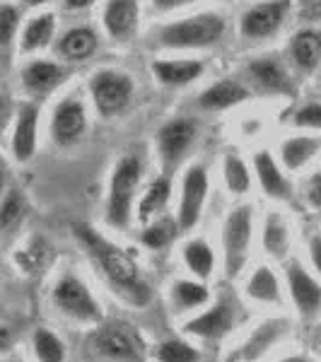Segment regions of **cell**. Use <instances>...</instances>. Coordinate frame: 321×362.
I'll use <instances>...</instances> for the list:
<instances>
[{
	"label": "cell",
	"instance_id": "1",
	"mask_svg": "<svg viewBox=\"0 0 321 362\" xmlns=\"http://www.w3.org/2000/svg\"><path fill=\"white\" fill-rule=\"evenodd\" d=\"M73 230L75 237L90 251L95 264L102 268L104 278L112 283V288L119 290L133 305H145L150 300V288L143 280V276H140V266L126 249L109 242L107 237H102L97 230H92L87 225H75Z\"/></svg>",
	"mask_w": 321,
	"mask_h": 362
},
{
	"label": "cell",
	"instance_id": "4",
	"mask_svg": "<svg viewBox=\"0 0 321 362\" xmlns=\"http://www.w3.org/2000/svg\"><path fill=\"white\" fill-rule=\"evenodd\" d=\"M254 242V210L252 206H235L227 213L223 225L225 273L227 278H239L249 264Z\"/></svg>",
	"mask_w": 321,
	"mask_h": 362
},
{
	"label": "cell",
	"instance_id": "25",
	"mask_svg": "<svg viewBox=\"0 0 321 362\" xmlns=\"http://www.w3.org/2000/svg\"><path fill=\"white\" fill-rule=\"evenodd\" d=\"M247 295H249V300L259 302V305H280V300H283L276 273L268 266H259L252 276H249Z\"/></svg>",
	"mask_w": 321,
	"mask_h": 362
},
{
	"label": "cell",
	"instance_id": "16",
	"mask_svg": "<svg viewBox=\"0 0 321 362\" xmlns=\"http://www.w3.org/2000/svg\"><path fill=\"white\" fill-rule=\"evenodd\" d=\"M63 78H66V68L58 66L56 61H44V58H34L20 70L22 87L34 97L49 95L54 87L63 83Z\"/></svg>",
	"mask_w": 321,
	"mask_h": 362
},
{
	"label": "cell",
	"instance_id": "7",
	"mask_svg": "<svg viewBox=\"0 0 321 362\" xmlns=\"http://www.w3.org/2000/svg\"><path fill=\"white\" fill-rule=\"evenodd\" d=\"M133 90H136L133 78L124 70L102 68L92 73L90 78V97L99 116H104V119H112V116L124 112L133 99Z\"/></svg>",
	"mask_w": 321,
	"mask_h": 362
},
{
	"label": "cell",
	"instance_id": "21",
	"mask_svg": "<svg viewBox=\"0 0 321 362\" xmlns=\"http://www.w3.org/2000/svg\"><path fill=\"white\" fill-rule=\"evenodd\" d=\"M290 58L302 73H314L321 66V29H300L290 42Z\"/></svg>",
	"mask_w": 321,
	"mask_h": 362
},
{
	"label": "cell",
	"instance_id": "41",
	"mask_svg": "<svg viewBox=\"0 0 321 362\" xmlns=\"http://www.w3.org/2000/svg\"><path fill=\"white\" fill-rule=\"evenodd\" d=\"M97 0H63V8L68 10V13H83V10L92 8Z\"/></svg>",
	"mask_w": 321,
	"mask_h": 362
},
{
	"label": "cell",
	"instance_id": "30",
	"mask_svg": "<svg viewBox=\"0 0 321 362\" xmlns=\"http://www.w3.org/2000/svg\"><path fill=\"white\" fill-rule=\"evenodd\" d=\"M153 358L155 362H201V353H198V348L191 346L189 341L167 338V341L155 346Z\"/></svg>",
	"mask_w": 321,
	"mask_h": 362
},
{
	"label": "cell",
	"instance_id": "8",
	"mask_svg": "<svg viewBox=\"0 0 321 362\" xmlns=\"http://www.w3.org/2000/svg\"><path fill=\"white\" fill-rule=\"evenodd\" d=\"M293 0H264L247 8L239 17V34L244 39H268L285 25Z\"/></svg>",
	"mask_w": 321,
	"mask_h": 362
},
{
	"label": "cell",
	"instance_id": "36",
	"mask_svg": "<svg viewBox=\"0 0 321 362\" xmlns=\"http://www.w3.org/2000/svg\"><path fill=\"white\" fill-rule=\"evenodd\" d=\"M0 25H3V46L8 49L20 37V8L5 3L0 10Z\"/></svg>",
	"mask_w": 321,
	"mask_h": 362
},
{
	"label": "cell",
	"instance_id": "34",
	"mask_svg": "<svg viewBox=\"0 0 321 362\" xmlns=\"http://www.w3.org/2000/svg\"><path fill=\"white\" fill-rule=\"evenodd\" d=\"M177 230L179 223H174V220H155L150 227H145L143 244L150 249H165L174 239V235H177Z\"/></svg>",
	"mask_w": 321,
	"mask_h": 362
},
{
	"label": "cell",
	"instance_id": "35",
	"mask_svg": "<svg viewBox=\"0 0 321 362\" xmlns=\"http://www.w3.org/2000/svg\"><path fill=\"white\" fill-rule=\"evenodd\" d=\"M293 126L305 131H321V102L302 104L293 114Z\"/></svg>",
	"mask_w": 321,
	"mask_h": 362
},
{
	"label": "cell",
	"instance_id": "29",
	"mask_svg": "<svg viewBox=\"0 0 321 362\" xmlns=\"http://www.w3.org/2000/svg\"><path fill=\"white\" fill-rule=\"evenodd\" d=\"M210 293L203 283H196V280H177L172 285V302L179 312H191V309H198L203 305H208Z\"/></svg>",
	"mask_w": 321,
	"mask_h": 362
},
{
	"label": "cell",
	"instance_id": "32",
	"mask_svg": "<svg viewBox=\"0 0 321 362\" xmlns=\"http://www.w3.org/2000/svg\"><path fill=\"white\" fill-rule=\"evenodd\" d=\"M32 348L39 362H66V343L49 329L34 331Z\"/></svg>",
	"mask_w": 321,
	"mask_h": 362
},
{
	"label": "cell",
	"instance_id": "40",
	"mask_svg": "<svg viewBox=\"0 0 321 362\" xmlns=\"http://www.w3.org/2000/svg\"><path fill=\"white\" fill-rule=\"evenodd\" d=\"M309 256H312L314 271L321 276V232H314V235L309 237Z\"/></svg>",
	"mask_w": 321,
	"mask_h": 362
},
{
	"label": "cell",
	"instance_id": "44",
	"mask_svg": "<svg viewBox=\"0 0 321 362\" xmlns=\"http://www.w3.org/2000/svg\"><path fill=\"white\" fill-rule=\"evenodd\" d=\"M225 362H237V358H227Z\"/></svg>",
	"mask_w": 321,
	"mask_h": 362
},
{
	"label": "cell",
	"instance_id": "10",
	"mask_svg": "<svg viewBox=\"0 0 321 362\" xmlns=\"http://www.w3.org/2000/svg\"><path fill=\"white\" fill-rule=\"evenodd\" d=\"M87 133V109L78 95H68L54 107L51 114V138L61 148L80 143Z\"/></svg>",
	"mask_w": 321,
	"mask_h": 362
},
{
	"label": "cell",
	"instance_id": "28",
	"mask_svg": "<svg viewBox=\"0 0 321 362\" xmlns=\"http://www.w3.org/2000/svg\"><path fill=\"white\" fill-rule=\"evenodd\" d=\"M184 264L198 280H208L215 271V254L206 239H189L182 249Z\"/></svg>",
	"mask_w": 321,
	"mask_h": 362
},
{
	"label": "cell",
	"instance_id": "15",
	"mask_svg": "<svg viewBox=\"0 0 321 362\" xmlns=\"http://www.w3.org/2000/svg\"><path fill=\"white\" fill-rule=\"evenodd\" d=\"M288 288L290 295H293L295 307L300 309L302 314H314L319 312L321 307V283L314 276H309L307 268L300 264L297 259H293L288 264Z\"/></svg>",
	"mask_w": 321,
	"mask_h": 362
},
{
	"label": "cell",
	"instance_id": "9",
	"mask_svg": "<svg viewBox=\"0 0 321 362\" xmlns=\"http://www.w3.org/2000/svg\"><path fill=\"white\" fill-rule=\"evenodd\" d=\"M208 172L203 165H191L184 172L182 179V201H179V210H177V223L179 230H194L203 215V208H206L208 201Z\"/></svg>",
	"mask_w": 321,
	"mask_h": 362
},
{
	"label": "cell",
	"instance_id": "33",
	"mask_svg": "<svg viewBox=\"0 0 321 362\" xmlns=\"http://www.w3.org/2000/svg\"><path fill=\"white\" fill-rule=\"evenodd\" d=\"M25 210H27L25 196L17 189H8L3 198V206H0V227H3L5 232H10L15 225H20L22 218H25Z\"/></svg>",
	"mask_w": 321,
	"mask_h": 362
},
{
	"label": "cell",
	"instance_id": "26",
	"mask_svg": "<svg viewBox=\"0 0 321 362\" xmlns=\"http://www.w3.org/2000/svg\"><path fill=\"white\" fill-rule=\"evenodd\" d=\"M264 249L278 261H283L290 251V227L278 210L268 213L264 220Z\"/></svg>",
	"mask_w": 321,
	"mask_h": 362
},
{
	"label": "cell",
	"instance_id": "22",
	"mask_svg": "<svg viewBox=\"0 0 321 362\" xmlns=\"http://www.w3.org/2000/svg\"><path fill=\"white\" fill-rule=\"evenodd\" d=\"M321 150L319 136H293L280 143V162L288 172H300L305 169Z\"/></svg>",
	"mask_w": 321,
	"mask_h": 362
},
{
	"label": "cell",
	"instance_id": "17",
	"mask_svg": "<svg viewBox=\"0 0 321 362\" xmlns=\"http://www.w3.org/2000/svg\"><path fill=\"white\" fill-rule=\"evenodd\" d=\"M247 75L249 80L264 92H271V95H293V80H290L288 70L276 58H259V61H252L247 66Z\"/></svg>",
	"mask_w": 321,
	"mask_h": 362
},
{
	"label": "cell",
	"instance_id": "42",
	"mask_svg": "<svg viewBox=\"0 0 321 362\" xmlns=\"http://www.w3.org/2000/svg\"><path fill=\"white\" fill-rule=\"evenodd\" d=\"M25 8H42V5H46V3H51V0H20Z\"/></svg>",
	"mask_w": 321,
	"mask_h": 362
},
{
	"label": "cell",
	"instance_id": "6",
	"mask_svg": "<svg viewBox=\"0 0 321 362\" xmlns=\"http://www.w3.org/2000/svg\"><path fill=\"white\" fill-rule=\"evenodd\" d=\"M51 302L61 314H66L73 321H83V324H102L104 314L102 305L97 302V297L92 295V290L85 285L83 278H78L75 273H63L56 280L54 293H51Z\"/></svg>",
	"mask_w": 321,
	"mask_h": 362
},
{
	"label": "cell",
	"instance_id": "39",
	"mask_svg": "<svg viewBox=\"0 0 321 362\" xmlns=\"http://www.w3.org/2000/svg\"><path fill=\"white\" fill-rule=\"evenodd\" d=\"M300 17L307 22H321V0H302Z\"/></svg>",
	"mask_w": 321,
	"mask_h": 362
},
{
	"label": "cell",
	"instance_id": "37",
	"mask_svg": "<svg viewBox=\"0 0 321 362\" xmlns=\"http://www.w3.org/2000/svg\"><path fill=\"white\" fill-rule=\"evenodd\" d=\"M305 196H307V203H309V206H314V208H319V210H321V172H314V174H312V179L307 181Z\"/></svg>",
	"mask_w": 321,
	"mask_h": 362
},
{
	"label": "cell",
	"instance_id": "24",
	"mask_svg": "<svg viewBox=\"0 0 321 362\" xmlns=\"http://www.w3.org/2000/svg\"><path fill=\"white\" fill-rule=\"evenodd\" d=\"M56 34V17L54 13H42L27 22L20 34V51L22 54H34V51L46 49L54 42Z\"/></svg>",
	"mask_w": 321,
	"mask_h": 362
},
{
	"label": "cell",
	"instance_id": "2",
	"mask_svg": "<svg viewBox=\"0 0 321 362\" xmlns=\"http://www.w3.org/2000/svg\"><path fill=\"white\" fill-rule=\"evenodd\" d=\"M227 22L220 13H198L177 22H167L155 32V44L162 49L189 51L208 49L225 37Z\"/></svg>",
	"mask_w": 321,
	"mask_h": 362
},
{
	"label": "cell",
	"instance_id": "23",
	"mask_svg": "<svg viewBox=\"0 0 321 362\" xmlns=\"http://www.w3.org/2000/svg\"><path fill=\"white\" fill-rule=\"evenodd\" d=\"M99 46V37L92 27H73L58 39V54L66 61H87Z\"/></svg>",
	"mask_w": 321,
	"mask_h": 362
},
{
	"label": "cell",
	"instance_id": "27",
	"mask_svg": "<svg viewBox=\"0 0 321 362\" xmlns=\"http://www.w3.org/2000/svg\"><path fill=\"white\" fill-rule=\"evenodd\" d=\"M169 196H172V181H169V177L155 179L143 194V198L138 201V223H153L157 215L165 210Z\"/></svg>",
	"mask_w": 321,
	"mask_h": 362
},
{
	"label": "cell",
	"instance_id": "5",
	"mask_svg": "<svg viewBox=\"0 0 321 362\" xmlns=\"http://www.w3.org/2000/svg\"><path fill=\"white\" fill-rule=\"evenodd\" d=\"M97 355L114 362H145V341L138 329L128 321L102 324L90 338Z\"/></svg>",
	"mask_w": 321,
	"mask_h": 362
},
{
	"label": "cell",
	"instance_id": "43",
	"mask_svg": "<svg viewBox=\"0 0 321 362\" xmlns=\"http://www.w3.org/2000/svg\"><path fill=\"white\" fill-rule=\"evenodd\" d=\"M278 362H309V360L302 358V355H290V358H283V360H278Z\"/></svg>",
	"mask_w": 321,
	"mask_h": 362
},
{
	"label": "cell",
	"instance_id": "38",
	"mask_svg": "<svg viewBox=\"0 0 321 362\" xmlns=\"http://www.w3.org/2000/svg\"><path fill=\"white\" fill-rule=\"evenodd\" d=\"M194 3H201V0H150V5H153V10H157V13H172V10L186 8V5H194Z\"/></svg>",
	"mask_w": 321,
	"mask_h": 362
},
{
	"label": "cell",
	"instance_id": "19",
	"mask_svg": "<svg viewBox=\"0 0 321 362\" xmlns=\"http://www.w3.org/2000/svg\"><path fill=\"white\" fill-rule=\"evenodd\" d=\"M254 172L261 191L273 201H288L290 194H293V186L285 179L283 169H280V165L273 160V155L268 150H259L254 155Z\"/></svg>",
	"mask_w": 321,
	"mask_h": 362
},
{
	"label": "cell",
	"instance_id": "11",
	"mask_svg": "<svg viewBox=\"0 0 321 362\" xmlns=\"http://www.w3.org/2000/svg\"><path fill=\"white\" fill-rule=\"evenodd\" d=\"M198 128L191 119H172L157 133V148H160V157L165 167L174 169L184 160L186 153L191 150L196 140Z\"/></svg>",
	"mask_w": 321,
	"mask_h": 362
},
{
	"label": "cell",
	"instance_id": "12",
	"mask_svg": "<svg viewBox=\"0 0 321 362\" xmlns=\"http://www.w3.org/2000/svg\"><path fill=\"white\" fill-rule=\"evenodd\" d=\"M232 329H235V307L227 300L215 302L213 307H208L206 312L196 314L194 319H189L184 324L186 334L196 338H206V341H220Z\"/></svg>",
	"mask_w": 321,
	"mask_h": 362
},
{
	"label": "cell",
	"instance_id": "3",
	"mask_svg": "<svg viewBox=\"0 0 321 362\" xmlns=\"http://www.w3.org/2000/svg\"><path fill=\"white\" fill-rule=\"evenodd\" d=\"M145 162L138 153H126L116 162L112 179H109L107 196V223L114 230H126L133 220V206L140 189Z\"/></svg>",
	"mask_w": 321,
	"mask_h": 362
},
{
	"label": "cell",
	"instance_id": "18",
	"mask_svg": "<svg viewBox=\"0 0 321 362\" xmlns=\"http://www.w3.org/2000/svg\"><path fill=\"white\" fill-rule=\"evenodd\" d=\"M249 97H252V92H249L247 85L239 83V80L225 78V80H218V83H213L201 92V97H198V107H201L203 112H225V109L247 102Z\"/></svg>",
	"mask_w": 321,
	"mask_h": 362
},
{
	"label": "cell",
	"instance_id": "20",
	"mask_svg": "<svg viewBox=\"0 0 321 362\" xmlns=\"http://www.w3.org/2000/svg\"><path fill=\"white\" fill-rule=\"evenodd\" d=\"M203 61L198 58H160L153 63V73L157 83L165 87H184L203 75Z\"/></svg>",
	"mask_w": 321,
	"mask_h": 362
},
{
	"label": "cell",
	"instance_id": "13",
	"mask_svg": "<svg viewBox=\"0 0 321 362\" xmlns=\"http://www.w3.org/2000/svg\"><path fill=\"white\" fill-rule=\"evenodd\" d=\"M102 25L114 42H128L140 25V0H107Z\"/></svg>",
	"mask_w": 321,
	"mask_h": 362
},
{
	"label": "cell",
	"instance_id": "14",
	"mask_svg": "<svg viewBox=\"0 0 321 362\" xmlns=\"http://www.w3.org/2000/svg\"><path fill=\"white\" fill-rule=\"evenodd\" d=\"M37 133H39V107L37 104H22L17 109V119L10 138V150L20 165H25L37 153Z\"/></svg>",
	"mask_w": 321,
	"mask_h": 362
},
{
	"label": "cell",
	"instance_id": "31",
	"mask_svg": "<svg viewBox=\"0 0 321 362\" xmlns=\"http://www.w3.org/2000/svg\"><path fill=\"white\" fill-rule=\"evenodd\" d=\"M223 177H225L227 191L235 194V196H244L249 189H252V174H249V167L244 165L242 157L235 155V153H230L225 157Z\"/></svg>",
	"mask_w": 321,
	"mask_h": 362
}]
</instances>
